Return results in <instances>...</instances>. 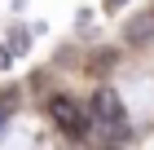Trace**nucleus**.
Instances as JSON below:
<instances>
[{
    "label": "nucleus",
    "mask_w": 154,
    "mask_h": 150,
    "mask_svg": "<svg viewBox=\"0 0 154 150\" xmlns=\"http://www.w3.org/2000/svg\"><path fill=\"white\" fill-rule=\"evenodd\" d=\"M93 115H97V124H101V132H110V137H128V110H123V102H119L115 88H97Z\"/></svg>",
    "instance_id": "f257e3e1"
},
{
    "label": "nucleus",
    "mask_w": 154,
    "mask_h": 150,
    "mask_svg": "<svg viewBox=\"0 0 154 150\" xmlns=\"http://www.w3.org/2000/svg\"><path fill=\"white\" fill-rule=\"evenodd\" d=\"M48 115H53V124H57L66 137H88V115H84L79 102H71V97H53V102H48Z\"/></svg>",
    "instance_id": "f03ea898"
},
{
    "label": "nucleus",
    "mask_w": 154,
    "mask_h": 150,
    "mask_svg": "<svg viewBox=\"0 0 154 150\" xmlns=\"http://www.w3.org/2000/svg\"><path fill=\"white\" fill-rule=\"evenodd\" d=\"M150 35H154V13H145V22H132L128 27V40H132V44H137V40H150Z\"/></svg>",
    "instance_id": "7ed1b4c3"
},
{
    "label": "nucleus",
    "mask_w": 154,
    "mask_h": 150,
    "mask_svg": "<svg viewBox=\"0 0 154 150\" xmlns=\"http://www.w3.org/2000/svg\"><path fill=\"white\" fill-rule=\"evenodd\" d=\"M0 66H9V53H5V49H0Z\"/></svg>",
    "instance_id": "20e7f679"
},
{
    "label": "nucleus",
    "mask_w": 154,
    "mask_h": 150,
    "mask_svg": "<svg viewBox=\"0 0 154 150\" xmlns=\"http://www.w3.org/2000/svg\"><path fill=\"white\" fill-rule=\"evenodd\" d=\"M119 5H123V0H106V9H119Z\"/></svg>",
    "instance_id": "39448f33"
},
{
    "label": "nucleus",
    "mask_w": 154,
    "mask_h": 150,
    "mask_svg": "<svg viewBox=\"0 0 154 150\" xmlns=\"http://www.w3.org/2000/svg\"><path fill=\"white\" fill-rule=\"evenodd\" d=\"M101 150H110V146H101Z\"/></svg>",
    "instance_id": "423d86ee"
}]
</instances>
